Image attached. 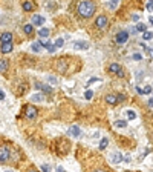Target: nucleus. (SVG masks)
Here are the masks:
<instances>
[{
	"label": "nucleus",
	"instance_id": "79ce46f5",
	"mask_svg": "<svg viewBox=\"0 0 153 172\" xmlns=\"http://www.w3.org/2000/svg\"><path fill=\"white\" fill-rule=\"evenodd\" d=\"M92 172H106V171H103V169H95V171H92Z\"/></svg>",
	"mask_w": 153,
	"mask_h": 172
},
{
	"label": "nucleus",
	"instance_id": "aec40b11",
	"mask_svg": "<svg viewBox=\"0 0 153 172\" xmlns=\"http://www.w3.org/2000/svg\"><path fill=\"white\" fill-rule=\"evenodd\" d=\"M112 161H113V163H121V161H123V155H121L120 152L113 154V155H112Z\"/></svg>",
	"mask_w": 153,
	"mask_h": 172
},
{
	"label": "nucleus",
	"instance_id": "f3484780",
	"mask_svg": "<svg viewBox=\"0 0 153 172\" xmlns=\"http://www.w3.org/2000/svg\"><path fill=\"white\" fill-rule=\"evenodd\" d=\"M49 34H51L49 28H41V29H38V35H40L41 39H48Z\"/></svg>",
	"mask_w": 153,
	"mask_h": 172
},
{
	"label": "nucleus",
	"instance_id": "a19ab883",
	"mask_svg": "<svg viewBox=\"0 0 153 172\" xmlns=\"http://www.w3.org/2000/svg\"><path fill=\"white\" fill-rule=\"evenodd\" d=\"M57 172H65V169H63L61 166H58V168H57Z\"/></svg>",
	"mask_w": 153,
	"mask_h": 172
},
{
	"label": "nucleus",
	"instance_id": "7ed1b4c3",
	"mask_svg": "<svg viewBox=\"0 0 153 172\" xmlns=\"http://www.w3.org/2000/svg\"><path fill=\"white\" fill-rule=\"evenodd\" d=\"M23 111H25V117H26V119H29V120H32V119L37 117V108L32 106V105H26Z\"/></svg>",
	"mask_w": 153,
	"mask_h": 172
},
{
	"label": "nucleus",
	"instance_id": "72a5a7b5",
	"mask_svg": "<svg viewBox=\"0 0 153 172\" xmlns=\"http://www.w3.org/2000/svg\"><path fill=\"white\" fill-rule=\"evenodd\" d=\"M46 49H48L49 52H55V46H54V45H49V46H48Z\"/></svg>",
	"mask_w": 153,
	"mask_h": 172
},
{
	"label": "nucleus",
	"instance_id": "cd10ccee",
	"mask_svg": "<svg viewBox=\"0 0 153 172\" xmlns=\"http://www.w3.org/2000/svg\"><path fill=\"white\" fill-rule=\"evenodd\" d=\"M127 119H129V120H135V119H136V114H135V111H127Z\"/></svg>",
	"mask_w": 153,
	"mask_h": 172
},
{
	"label": "nucleus",
	"instance_id": "ddd939ff",
	"mask_svg": "<svg viewBox=\"0 0 153 172\" xmlns=\"http://www.w3.org/2000/svg\"><path fill=\"white\" fill-rule=\"evenodd\" d=\"M32 23L37 25V26H41V25L44 23V17H41V15H34V17H32ZM34 25H32V26H34Z\"/></svg>",
	"mask_w": 153,
	"mask_h": 172
},
{
	"label": "nucleus",
	"instance_id": "ea45409f",
	"mask_svg": "<svg viewBox=\"0 0 153 172\" xmlns=\"http://www.w3.org/2000/svg\"><path fill=\"white\" fill-rule=\"evenodd\" d=\"M147 10H149V11H152V2H149V3H147Z\"/></svg>",
	"mask_w": 153,
	"mask_h": 172
},
{
	"label": "nucleus",
	"instance_id": "423d86ee",
	"mask_svg": "<svg viewBox=\"0 0 153 172\" xmlns=\"http://www.w3.org/2000/svg\"><path fill=\"white\" fill-rule=\"evenodd\" d=\"M55 69H57V72H60V74H65V72L67 71V63H66V60L65 59H58L57 61H55Z\"/></svg>",
	"mask_w": 153,
	"mask_h": 172
},
{
	"label": "nucleus",
	"instance_id": "e433bc0d",
	"mask_svg": "<svg viewBox=\"0 0 153 172\" xmlns=\"http://www.w3.org/2000/svg\"><path fill=\"white\" fill-rule=\"evenodd\" d=\"M116 75H118L120 78H123V77H124V71L121 69V71H120V72H118V74H116Z\"/></svg>",
	"mask_w": 153,
	"mask_h": 172
},
{
	"label": "nucleus",
	"instance_id": "dca6fc26",
	"mask_svg": "<svg viewBox=\"0 0 153 172\" xmlns=\"http://www.w3.org/2000/svg\"><path fill=\"white\" fill-rule=\"evenodd\" d=\"M22 8H23L25 11H32L34 8H35V3H34V2H23Z\"/></svg>",
	"mask_w": 153,
	"mask_h": 172
},
{
	"label": "nucleus",
	"instance_id": "b1692460",
	"mask_svg": "<svg viewBox=\"0 0 153 172\" xmlns=\"http://www.w3.org/2000/svg\"><path fill=\"white\" fill-rule=\"evenodd\" d=\"M115 126H116V128H125V126H127V121H125V120H116Z\"/></svg>",
	"mask_w": 153,
	"mask_h": 172
},
{
	"label": "nucleus",
	"instance_id": "39448f33",
	"mask_svg": "<svg viewBox=\"0 0 153 172\" xmlns=\"http://www.w3.org/2000/svg\"><path fill=\"white\" fill-rule=\"evenodd\" d=\"M127 40H129V32L127 31H120L115 35V43L116 45H124Z\"/></svg>",
	"mask_w": 153,
	"mask_h": 172
},
{
	"label": "nucleus",
	"instance_id": "4c0bfd02",
	"mask_svg": "<svg viewBox=\"0 0 153 172\" xmlns=\"http://www.w3.org/2000/svg\"><path fill=\"white\" fill-rule=\"evenodd\" d=\"M49 81L51 83H57V78L55 77H49Z\"/></svg>",
	"mask_w": 153,
	"mask_h": 172
},
{
	"label": "nucleus",
	"instance_id": "f704fd0d",
	"mask_svg": "<svg viewBox=\"0 0 153 172\" xmlns=\"http://www.w3.org/2000/svg\"><path fill=\"white\" fill-rule=\"evenodd\" d=\"M132 19H133L135 22H138V20H139V15H138V14H133V15H132Z\"/></svg>",
	"mask_w": 153,
	"mask_h": 172
},
{
	"label": "nucleus",
	"instance_id": "c85d7f7f",
	"mask_svg": "<svg viewBox=\"0 0 153 172\" xmlns=\"http://www.w3.org/2000/svg\"><path fill=\"white\" fill-rule=\"evenodd\" d=\"M84 97H86V100H91V98L94 97V92L91 91V89H87V91H86V94H84Z\"/></svg>",
	"mask_w": 153,
	"mask_h": 172
},
{
	"label": "nucleus",
	"instance_id": "58836bf2",
	"mask_svg": "<svg viewBox=\"0 0 153 172\" xmlns=\"http://www.w3.org/2000/svg\"><path fill=\"white\" fill-rule=\"evenodd\" d=\"M3 98H5V92L0 91V100H3Z\"/></svg>",
	"mask_w": 153,
	"mask_h": 172
},
{
	"label": "nucleus",
	"instance_id": "2eb2a0df",
	"mask_svg": "<svg viewBox=\"0 0 153 172\" xmlns=\"http://www.w3.org/2000/svg\"><path fill=\"white\" fill-rule=\"evenodd\" d=\"M8 66H9V61L8 60H5V59L0 60V72H2V74L8 71Z\"/></svg>",
	"mask_w": 153,
	"mask_h": 172
},
{
	"label": "nucleus",
	"instance_id": "a211bd4d",
	"mask_svg": "<svg viewBox=\"0 0 153 172\" xmlns=\"http://www.w3.org/2000/svg\"><path fill=\"white\" fill-rule=\"evenodd\" d=\"M107 144H109V138H107V137H103L101 141H100V146H98V149H100V151H104V149L107 148Z\"/></svg>",
	"mask_w": 153,
	"mask_h": 172
},
{
	"label": "nucleus",
	"instance_id": "bb28decb",
	"mask_svg": "<svg viewBox=\"0 0 153 172\" xmlns=\"http://www.w3.org/2000/svg\"><path fill=\"white\" fill-rule=\"evenodd\" d=\"M43 95L41 94H35V95H32V98H31V100H34V102H43Z\"/></svg>",
	"mask_w": 153,
	"mask_h": 172
},
{
	"label": "nucleus",
	"instance_id": "20e7f679",
	"mask_svg": "<svg viewBox=\"0 0 153 172\" xmlns=\"http://www.w3.org/2000/svg\"><path fill=\"white\" fill-rule=\"evenodd\" d=\"M107 25H109V19H107V17H106L104 14H101V15H98V17H96V20H95V26H96L98 29H104Z\"/></svg>",
	"mask_w": 153,
	"mask_h": 172
},
{
	"label": "nucleus",
	"instance_id": "c9c22d12",
	"mask_svg": "<svg viewBox=\"0 0 153 172\" xmlns=\"http://www.w3.org/2000/svg\"><path fill=\"white\" fill-rule=\"evenodd\" d=\"M133 59L135 60H141V54H133Z\"/></svg>",
	"mask_w": 153,
	"mask_h": 172
},
{
	"label": "nucleus",
	"instance_id": "f8f14e48",
	"mask_svg": "<svg viewBox=\"0 0 153 172\" xmlns=\"http://www.w3.org/2000/svg\"><path fill=\"white\" fill-rule=\"evenodd\" d=\"M121 69H123V68H121L120 63H112V65L109 66V72H113V74H118Z\"/></svg>",
	"mask_w": 153,
	"mask_h": 172
},
{
	"label": "nucleus",
	"instance_id": "37998d69",
	"mask_svg": "<svg viewBox=\"0 0 153 172\" xmlns=\"http://www.w3.org/2000/svg\"><path fill=\"white\" fill-rule=\"evenodd\" d=\"M28 172H40V171H37V169H29Z\"/></svg>",
	"mask_w": 153,
	"mask_h": 172
},
{
	"label": "nucleus",
	"instance_id": "4468645a",
	"mask_svg": "<svg viewBox=\"0 0 153 172\" xmlns=\"http://www.w3.org/2000/svg\"><path fill=\"white\" fill-rule=\"evenodd\" d=\"M104 100L107 102V103H109V105H116V95L115 94H107L106 97H104Z\"/></svg>",
	"mask_w": 153,
	"mask_h": 172
},
{
	"label": "nucleus",
	"instance_id": "f257e3e1",
	"mask_svg": "<svg viewBox=\"0 0 153 172\" xmlns=\"http://www.w3.org/2000/svg\"><path fill=\"white\" fill-rule=\"evenodd\" d=\"M19 151L11 146H0V165L5 163H12L19 160Z\"/></svg>",
	"mask_w": 153,
	"mask_h": 172
},
{
	"label": "nucleus",
	"instance_id": "7c9ffc66",
	"mask_svg": "<svg viewBox=\"0 0 153 172\" xmlns=\"http://www.w3.org/2000/svg\"><path fill=\"white\" fill-rule=\"evenodd\" d=\"M63 45H65V40H63V39H58L54 46H55V48H60V46H63Z\"/></svg>",
	"mask_w": 153,
	"mask_h": 172
},
{
	"label": "nucleus",
	"instance_id": "473e14b6",
	"mask_svg": "<svg viewBox=\"0 0 153 172\" xmlns=\"http://www.w3.org/2000/svg\"><path fill=\"white\" fill-rule=\"evenodd\" d=\"M41 171H43V172H51V168H49L48 165H43V166H41Z\"/></svg>",
	"mask_w": 153,
	"mask_h": 172
},
{
	"label": "nucleus",
	"instance_id": "f03ea898",
	"mask_svg": "<svg viewBox=\"0 0 153 172\" xmlns=\"http://www.w3.org/2000/svg\"><path fill=\"white\" fill-rule=\"evenodd\" d=\"M95 11H96V5L94 2L86 0V2L78 3V14H80V17H83V19H91L95 14Z\"/></svg>",
	"mask_w": 153,
	"mask_h": 172
},
{
	"label": "nucleus",
	"instance_id": "412c9836",
	"mask_svg": "<svg viewBox=\"0 0 153 172\" xmlns=\"http://www.w3.org/2000/svg\"><path fill=\"white\" fill-rule=\"evenodd\" d=\"M31 49H32L34 52H40V51H41V46H40V43H38V42H34V43L31 45Z\"/></svg>",
	"mask_w": 153,
	"mask_h": 172
},
{
	"label": "nucleus",
	"instance_id": "6e6552de",
	"mask_svg": "<svg viewBox=\"0 0 153 172\" xmlns=\"http://www.w3.org/2000/svg\"><path fill=\"white\" fill-rule=\"evenodd\" d=\"M12 42V32H3V34H0V43H11Z\"/></svg>",
	"mask_w": 153,
	"mask_h": 172
},
{
	"label": "nucleus",
	"instance_id": "9d476101",
	"mask_svg": "<svg viewBox=\"0 0 153 172\" xmlns=\"http://www.w3.org/2000/svg\"><path fill=\"white\" fill-rule=\"evenodd\" d=\"M74 48H77V49H87L89 43L83 42V40H78V42H74Z\"/></svg>",
	"mask_w": 153,
	"mask_h": 172
},
{
	"label": "nucleus",
	"instance_id": "c03bdc74",
	"mask_svg": "<svg viewBox=\"0 0 153 172\" xmlns=\"http://www.w3.org/2000/svg\"><path fill=\"white\" fill-rule=\"evenodd\" d=\"M6 172H11V171H6Z\"/></svg>",
	"mask_w": 153,
	"mask_h": 172
},
{
	"label": "nucleus",
	"instance_id": "9b49d317",
	"mask_svg": "<svg viewBox=\"0 0 153 172\" xmlns=\"http://www.w3.org/2000/svg\"><path fill=\"white\" fill-rule=\"evenodd\" d=\"M69 135H74V137H80V134H81V131H80V128H78V126H70V128H69Z\"/></svg>",
	"mask_w": 153,
	"mask_h": 172
},
{
	"label": "nucleus",
	"instance_id": "6ab92c4d",
	"mask_svg": "<svg viewBox=\"0 0 153 172\" xmlns=\"http://www.w3.org/2000/svg\"><path fill=\"white\" fill-rule=\"evenodd\" d=\"M23 31H25L26 35H31V34L34 32V26H32L31 23H29V25H25V26H23Z\"/></svg>",
	"mask_w": 153,
	"mask_h": 172
},
{
	"label": "nucleus",
	"instance_id": "4be33fe9",
	"mask_svg": "<svg viewBox=\"0 0 153 172\" xmlns=\"http://www.w3.org/2000/svg\"><path fill=\"white\" fill-rule=\"evenodd\" d=\"M135 31H141V32H146V31H147V26L144 25V23H138V25H136V28H135Z\"/></svg>",
	"mask_w": 153,
	"mask_h": 172
},
{
	"label": "nucleus",
	"instance_id": "a878e982",
	"mask_svg": "<svg viewBox=\"0 0 153 172\" xmlns=\"http://www.w3.org/2000/svg\"><path fill=\"white\" fill-rule=\"evenodd\" d=\"M106 5H107V6H109V8H110V10H115V8H116V6H118V0H113V2H107Z\"/></svg>",
	"mask_w": 153,
	"mask_h": 172
},
{
	"label": "nucleus",
	"instance_id": "c756f323",
	"mask_svg": "<svg viewBox=\"0 0 153 172\" xmlns=\"http://www.w3.org/2000/svg\"><path fill=\"white\" fill-rule=\"evenodd\" d=\"M142 39H144V40H152V32H150V31H146V32H144V35H142Z\"/></svg>",
	"mask_w": 153,
	"mask_h": 172
},
{
	"label": "nucleus",
	"instance_id": "0eeeda50",
	"mask_svg": "<svg viewBox=\"0 0 153 172\" xmlns=\"http://www.w3.org/2000/svg\"><path fill=\"white\" fill-rule=\"evenodd\" d=\"M35 89L43 91V92H46V94H52V91H54V89H52L49 85H43L41 81H35Z\"/></svg>",
	"mask_w": 153,
	"mask_h": 172
},
{
	"label": "nucleus",
	"instance_id": "2f4dec72",
	"mask_svg": "<svg viewBox=\"0 0 153 172\" xmlns=\"http://www.w3.org/2000/svg\"><path fill=\"white\" fill-rule=\"evenodd\" d=\"M142 94H152V86H146L142 89Z\"/></svg>",
	"mask_w": 153,
	"mask_h": 172
},
{
	"label": "nucleus",
	"instance_id": "393cba45",
	"mask_svg": "<svg viewBox=\"0 0 153 172\" xmlns=\"http://www.w3.org/2000/svg\"><path fill=\"white\" fill-rule=\"evenodd\" d=\"M38 43H40V46H44V48H48L49 45H51L49 39H40V40H38Z\"/></svg>",
	"mask_w": 153,
	"mask_h": 172
},
{
	"label": "nucleus",
	"instance_id": "a18cd8bd",
	"mask_svg": "<svg viewBox=\"0 0 153 172\" xmlns=\"http://www.w3.org/2000/svg\"><path fill=\"white\" fill-rule=\"evenodd\" d=\"M125 172H130V171H125Z\"/></svg>",
	"mask_w": 153,
	"mask_h": 172
},
{
	"label": "nucleus",
	"instance_id": "5701e85b",
	"mask_svg": "<svg viewBox=\"0 0 153 172\" xmlns=\"http://www.w3.org/2000/svg\"><path fill=\"white\" fill-rule=\"evenodd\" d=\"M125 98H127V95H125V94H116V103L125 102Z\"/></svg>",
	"mask_w": 153,
	"mask_h": 172
},
{
	"label": "nucleus",
	"instance_id": "1a4fd4ad",
	"mask_svg": "<svg viewBox=\"0 0 153 172\" xmlns=\"http://www.w3.org/2000/svg\"><path fill=\"white\" fill-rule=\"evenodd\" d=\"M14 49V43L11 42V43H3L2 46H0V51H2L3 54H8V52H11Z\"/></svg>",
	"mask_w": 153,
	"mask_h": 172
}]
</instances>
